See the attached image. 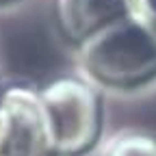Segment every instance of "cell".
I'll return each mask as SVG.
<instances>
[{
    "instance_id": "obj_1",
    "label": "cell",
    "mask_w": 156,
    "mask_h": 156,
    "mask_svg": "<svg viewBox=\"0 0 156 156\" xmlns=\"http://www.w3.org/2000/svg\"><path fill=\"white\" fill-rule=\"evenodd\" d=\"M78 65L95 89L136 91L156 83V11L143 7L87 39Z\"/></svg>"
},
{
    "instance_id": "obj_5",
    "label": "cell",
    "mask_w": 156,
    "mask_h": 156,
    "mask_svg": "<svg viewBox=\"0 0 156 156\" xmlns=\"http://www.w3.org/2000/svg\"><path fill=\"white\" fill-rule=\"evenodd\" d=\"M104 156H156V136L141 130L117 132L106 143Z\"/></svg>"
},
{
    "instance_id": "obj_3",
    "label": "cell",
    "mask_w": 156,
    "mask_h": 156,
    "mask_svg": "<svg viewBox=\"0 0 156 156\" xmlns=\"http://www.w3.org/2000/svg\"><path fill=\"white\" fill-rule=\"evenodd\" d=\"M0 156H54L37 91H0Z\"/></svg>"
},
{
    "instance_id": "obj_4",
    "label": "cell",
    "mask_w": 156,
    "mask_h": 156,
    "mask_svg": "<svg viewBox=\"0 0 156 156\" xmlns=\"http://www.w3.org/2000/svg\"><path fill=\"white\" fill-rule=\"evenodd\" d=\"M143 7L145 0H56V22L65 39L80 46Z\"/></svg>"
},
{
    "instance_id": "obj_6",
    "label": "cell",
    "mask_w": 156,
    "mask_h": 156,
    "mask_svg": "<svg viewBox=\"0 0 156 156\" xmlns=\"http://www.w3.org/2000/svg\"><path fill=\"white\" fill-rule=\"evenodd\" d=\"M9 2H13V0H0V5H9Z\"/></svg>"
},
{
    "instance_id": "obj_2",
    "label": "cell",
    "mask_w": 156,
    "mask_h": 156,
    "mask_svg": "<svg viewBox=\"0 0 156 156\" xmlns=\"http://www.w3.org/2000/svg\"><path fill=\"white\" fill-rule=\"evenodd\" d=\"M54 156H83L100 141L102 98L85 78H58L37 91Z\"/></svg>"
}]
</instances>
